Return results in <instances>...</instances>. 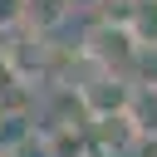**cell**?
<instances>
[{"label": "cell", "mask_w": 157, "mask_h": 157, "mask_svg": "<svg viewBox=\"0 0 157 157\" xmlns=\"http://www.w3.org/2000/svg\"><path fill=\"white\" fill-rule=\"evenodd\" d=\"M132 49H137L132 29L118 25V20H103V25H93V29L83 34V49H78V54H83L93 69H108V74H123V78H128V59H132Z\"/></svg>", "instance_id": "obj_1"}, {"label": "cell", "mask_w": 157, "mask_h": 157, "mask_svg": "<svg viewBox=\"0 0 157 157\" xmlns=\"http://www.w3.org/2000/svg\"><path fill=\"white\" fill-rule=\"evenodd\" d=\"M74 98L83 108V118H113V113H128V98H132V83L123 74H108V69H93L83 83H74Z\"/></svg>", "instance_id": "obj_2"}, {"label": "cell", "mask_w": 157, "mask_h": 157, "mask_svg": "<svg viewBox=\"0 0 157 157\" xmlns=\"http://www.w3.org/2000/svg\"><path fill=\"white\" fill-rule=\"evenodd\" d=\"M93 142L103 147V152H128V147H137L142 137L132 132V123H128V113H113V118H93Z\"/></svg>", "instance_id": "obj_3"}, {"label": "cell", "mask_w": 157, "mask_h": 157, "mask_svg": "<svg viewBox=\"0 0 157 157\" xmlns=\"http://www.w3.org/2000/svg\"><path fill=\"white\" fill-rule=\"evenodd\" d=\"M59 20H69V0H20V25H25V29L44 34V29H54Z\"/></svg>", "instance_id": "obj_4"}, {"label": "cell", "mask_w": 157, "mask_h": 157, "mask_svg": "<svg viewBox=\"0 0 157 157\" xmlns=\"http://www.w3.org/2000/svg\"><path fill=\"white\" fill-rule=\"evenodd\" d=\"M128 123H132V132L147 142V137H157V88H132V98H128Z\"/></svg>", "instance_id": "obj_5"}, {"label": "cell", "mask_w": 157, "mask_h": 157, "mask_svg": "<svg viewBox=\"0 0 157 157\" xmlns=\"http://www.w3.org/2000/svg\"><path fill=\"white\" fill-rule=\"evenodd\" d=\"M128 83L132 88H157V44H137L128 59Z\"/></svg>", "instance_id": "obj_6"}, {"label": "cell", "mask_w": 157, "mask_h": 157, "mask_svg": "<svg viewBox=\"0 0 157 157\" xmlns=\"http://www.w3.org/2000/svg\"><path fill=\"white\" fill-rule=\"evenodd\" d=\"M147 157H157V147H152V152H147Z\"/></svg>", "instance_id": "obj_7"}]
</instances>
